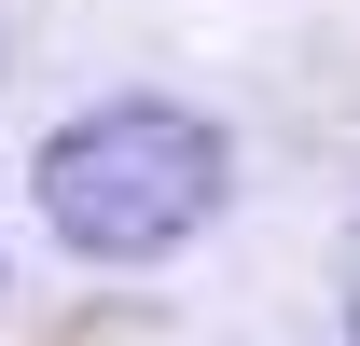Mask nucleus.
<instances>
[{"label": "nucleus", "mask_w": 360, "mask_h": 346, "mask_svg": "<svg viewBox=\"0 0 360 346\" xmlns=\"http://www.w3.org/2000/svg\"><path fill=\"white\" fill-rule=\"evenodd\" d=\"M222 167L236 153H222L208 111H180V97H97V111H70L42 139V222H56V250H84V263H153V250H180L222 208Z\"/></svg>", "instance_id": "1"}, {"label": "nucleus", "mask_w": 360, "mask_h": 346, "mask_svg": "<svg viewBox=\"0 0 360 346\" xmlns=\"http://www.w3.org/2000/svg\"><path fill=\"white\" fill-rule=\"evenodd\" d=\"M347 346H360V250H347Z\"/></svg>", "instance_id": "2"}]
</instances>
